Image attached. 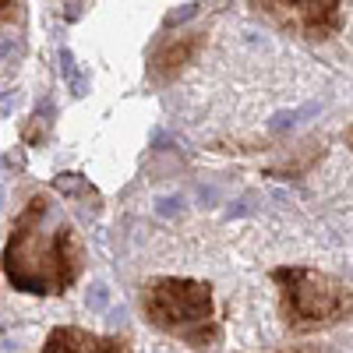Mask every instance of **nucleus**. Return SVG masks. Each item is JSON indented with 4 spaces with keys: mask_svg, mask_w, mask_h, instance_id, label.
<instances>
[{
    "mask_svg": "<svg viewBox=\"0 0 353 353\" xmlns=\"http://www.w3.org/2000/svg\"><path fill=\"white\" fill-rule=\"evenodd\" d=\"M0 265L18 293L57 297L68 293L85 272V244L68 219L53 216L50 198L36 194L14 216Z\"/></svg>",
    "mask_w": 353,
    "mask_h": 353,
    "instance_id": "nucleus-1",
    "label": "nucleus"
},
{
    "mask_svg": "<svg viewBox=\"0 0 353 353\" xmlns=\"http://www.w3.org/2000/svg\"><path fill=\"white\" fill-rule=\"evenodd\" d=\"M141 314L163 336L191 350H212L223 339L212 286L188 276H156L141 286Z\"/></svg>",
    "mask_w": 353,
    "mask_h": 353,
    "instance_id": "nucleus-2",
    "label": "nucleus"
},
{
    "mask_svg": "<svg viewBox=\"0 0 353 353\" xmlns=\"http://www.w3.org/2000/svg\"><path fill=\"white\" fill-rule=\"evenodd\" d=\"M269 276L279 290V314L293 332H325L350 321L353 293L339 276L311 265H279Z\"/></svg>",
    "mask_w": 353,
    "mask_h": 353,
    "instance_id": "nucleus-3",
    "label": "nucleus"
},
{
    "mask_svg": "<svg viewBox=\"0 0 353 353\" xmlns=\"http://www.w3.org/2000/svg\"><path fill=\"white\" fill-rule=\"evenodd\" d=\"M343 4L346 0H248L254 14L269 18L276 28L307 43H325L339 36Z\"/></svg>",
    "mask_w": 353,
    "mask_h": 353,
    "instance_id": "nucleus-4",
    "label": "nucleus"
},
{
    "mask_svg": "<svg viewBox=\"0 0 353 353\" xmlns=\"http://www.w3.org/2000/svg\"><path fill=\"white\" fill-rule=\"evenodd\" d=\"M205 36H209L205 28H188V32L159 39L152 57H149V81L156 88L176 81V74H184L198 61V53L205 50Z\"/></svg>",
    "mask_w": 353,
    "mask_h": 353,
    "instance_id": "nucleus-5",
    "label": "nucleus"
},
{
    "mask_svg": "<svg viewBox=\"0 0 353 353\" xmlns=\"http://www.w3.org/2000/svg\"><path fill=\"white\" fill-rule=\"evenodd\" d=\"M39 353H131L124 336H99L81 325H57Z\"/></svg>",
    "mask_w": 353,
    "mask_h": 353,
    "instance_id": "nucleus-6",
    "label": "nucleus"
},
{
    "mask_svg": "<svg viewBox=\"0 0 353 353\" xmlns=\"http://www.w3.org/2000/svg\"><path fill=\"white\" fill-rule=\"evenodd\" d=\"M21 21V0H0V25Z\"/></svg>",
    "mask_w": 353,
    "mask_h": 353,
    "instance_id": "nucleus-7",
    "label": "nucleus"
},
{
    "mask_svg": "<svg viewBox=\"0 0 353 353\" xmlns=\"http://www.w3.org/2000/svg\"><path fill=\"white\" fill-rule=\"evenodd\" d=\"M272 353H314L311 346H279V350H272Z\"/></svg>",
    "mask_w": 353,
    "mask_h": 353,
    "instance_id": "nucleus-8",
    "label": "nucleus"
}]
</instances>
